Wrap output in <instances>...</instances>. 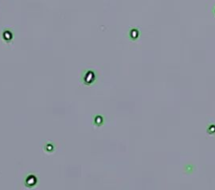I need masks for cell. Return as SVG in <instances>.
<instances>
[{
    "label": "cell",
    "mask_w": 215,
    "mask_h": 190,
    "mask_svg": "<svg viewBox=\"0 0 215 190\" xmlns=\"http://www.w3.org/2000/svg\"><path fill=\"white\" fill-rule=\"evenodd\" d=\"M95 80V73L92 70H88L85 76H84V81L85 83L88 84V83H92L93 81Z\"/></svg>",
    "instance_id": "obj_1"
},
{
    "label": "cell",
    "mask_w": 215,
    "mask_h": 190,
    "mask_svg": "<svg viewBox=\"0 0 215 190\" xmlns=\"http://www.w3.org/2000/svg\"><path fill=\"white\" fill-rule=\"evenodd\" d=\"M3 39H4L6 41H8V40H10V39H12V38H13V35H12V33H11L10 31L6 30V31L3 33Z\"/></svg>",
    "instance_id": "obj_2"
},
{
    "label": "cell",
    "mask_w": 215,
    "mask_h": 190,
    "mask_svg": "<svg viewBox=\"0 0 215 190\" xmlns=\"http://www.w3.org/2000/svg\"><path fill=\"white\" fill-rule=\"evenodd\" d=\"M30 178H31V180H30V178H28V179H27V182H28V184L29 185H34L35 182H36V180H35V177H30Z\"/></svg>",
    "instance_id": "obj_3"
},
{
    "label": "cell",
    "mask_w": 215,
    "mask_h": 190,
    "mask_svg": "<svg viewBox=\"0 0 215 190\" xmlns=\"http://www.w3.org/2000/svg\"><path fill=\"white\" fill-rule=\"evenodd\" d=\"M136 34H137V31H136V30L132 31V37H133V38H135V37H136Z\"/></svg>",
    "instance_id": "obj_4"
},
{
    "label": "cell",
    "mask_w": 215,
    "mask_h": 190,
    "mask_svg": "<svg viewBox=\"0 0 215 190\" xmlns=\"http://www.w3.org/2000/svg\"><path fill=\"white\" fill-rule=\"evenodd\" d=\"M214 14L215 15V7H214Z\"/></svg>",
    "instance_id": "obj_5"
}]
</instances>
